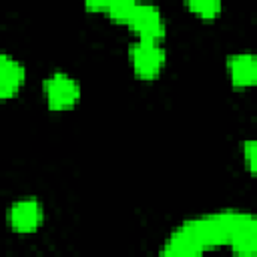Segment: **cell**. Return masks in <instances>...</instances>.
I'll list each match as a JSON object with an SVG mask.
<instances>
[{
    "label": "cell",
    "instance_id": "obj_4",
    "mask_svg": "<svg viewBox=\"0 0 257 257\" xmlns=\"http://www.w3.org/2000/svg\"><path fill=\"white\" fill-rule=\"evenodd\" d=\"M44 219L42 203L36 197H22L14 201L8 209V223L16 233H34Z\"/></svg>",
    "mask_w": 257,
    "mask_h": 257
},
{
    "label": "cell",
    "instance_id": "obj_9",
    "mask_svg": "<svg viewBox=\"0 0 257 257\" xmlns=\"http://www.w3.org/2000/svg\"><path fill=\"white\" fill-rule=\"evenodd\" d=\"M137 6H139V0H110L108 6H106V12L114 22L128 24Z\"/></svg>",
    "mask_w": 257,
    "mask_h": 257
},
{
    "label": "cell",
    "instance_id": "obj_2",
    "mask_svg": "<svg viewBox=\"0 0 257 257\" xmlns=\"http://www.w3.org/2000/svg\"><path fill=\"white\" fill-rule=\"evenodd\" d=\"M167 62V52L161 44V40H147L139 38L131 46V64L139 78L151 80L161 74L163 66Z\"/></svg>",
    "mask_w": 257,
    "mask_h": 257
},
{
    "label": "cell",
    "instance_id": "obj_5",
    "mask_svg": "<svg viewBox=\"0 0 257 257\" xmlns=\"http://www.w3.org/2000/svg\"><path fill=\"white\" fill-rule=\"evenodd\" d=\"M128 26L137 32L139 38H147V40H163L167 24H165V16L159 10V6L151 4V2H139L135 14L128 20Z\"/></svg>",
    "mask_w": 257,
    "mask_h": 257
},
{
    "label": "cell",
    "instance_id": "obj_1",
    "mask_svg": "<svg viewBox=\"0 0 257 257\" xmlns=\"http://www.w3.org/2000/svg\"><path fill=\"white\" fill-rule=\"evenodd\" d=\"M257 221L247 211L227 209L193 217L181 223L165 247L163 255H199L221 245H229L237 255H253L257 249Z\"/></svg>",
    "mask_w": 257,
    "mask_h": 257
},
{
    "label": "cell",
    "instance_id": "obj_3",
    "mask_svg": "<svg viewBox=\"0 0 257 257\" xmlns=\"http://www.w3.org/2000/svg\"><path fill=\"white\" fill-rule=\"evenodd\" d=\"M42 90L50 110H68L80 98L78 82L62 70H56L50 76H46L42 82Z\"/></svg>",
    "mask_w": 257,
    "mask_h": 257
},
{
    "label": "cell",
    "instance_id": "obj_7",
    "mask_svg": "<svg viewBox=\"0 0 257 257\" xmlns=\"http://www.w3.org/2000/svg\"><path fill=\"white\" fill-rule=\"evenodd\" d=\"M227 72L233 86H253L257 78V58L251 52H235L227 58Z\"/></svg>",
    "mask_w": 257,
    "mask_h": 257
},
{
    "label": "cell",
    "instance_id": "obj_6",
    "mask_svg": "<svg viewBox=\"0 0 257 257\" xmlns=\"http://www.w3.org/2000/svg\"><path fill=\"white\" fill-rule=\"evenodd\" d=\"M26 68L12 54L0 52V100H8L24 86Z\"/></svg>",
    "mask_w": 257,
    "mask_h": 257
},
{
    "label": "cell",
    "instance_id": "obj_11",
    "mask_svg": "<svg viewBox=\"0 0 257 257\" xmlns=\"http://www.w3.org/2000/svg\"><path fill=\"white\" fill-rule=\"evenodd\" d=\"M82 2H84V6H86L88 10H92V12H102V10H106V6H108L110 0H82Z\"/></svg>",
    "mask_w": 257,
    "mask_h": 257
},
{
    "label": "cell",
    "instance_id": "obj_10",
    "mask_svg": "<svg viewBox=\"0 0 257 257\" xmlns=\"http://www.w3.org/2000/svg\"><path fill=\"white\" fill-rule=\"evenodd\" d=\"M243 159H245V165L247 169L253 173L255 171V141H245L243 143Z\"/></svg>",
    "mask_w": 257,
    "mask_h": 257
},
{
    "label": "cell",
    "instance_id": "obj_8",
    "mask_svg": "<svg viewBox=\"0 0 257 257\" xmlns=\"http://www.w3.org/2000/svg\"><path fill=\"white\" fill-rule=\"evenodd\" d=\"M187 8L203 18V20H213L221 14V8H223V0H185Z\"/></svg>",
    "mask_w": 257,
    "mask_h": 257
}]
</instances>
